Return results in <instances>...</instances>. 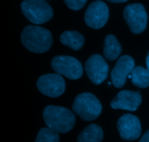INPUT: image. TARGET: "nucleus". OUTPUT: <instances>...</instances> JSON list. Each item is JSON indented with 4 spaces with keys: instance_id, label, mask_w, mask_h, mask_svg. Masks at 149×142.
<instances>
[{
    "instance_id": "nucleus-1",
    "label": "nucleus",
    "mask_w": 149,
    "mask_h": 142,
    "mask_svg": "<svg viewBox=\"0 0 149 142\" xmlns=\"http://www.w3.org/2000/svg\"><path fill=\"white\" fill-rule=\"evenodd\" d=\"M43 118L47 128L58 134H65L74 126L76 118L67 108L49 105L43 111Z\"/></svg>"
},
{
    "instance_id": "nucleus-2",
    "label": "nucleus",
    "mask_w": 149,
    "mask_h": 142,
    "mask_svg": "<svg viewBox=\"0 0 149 142\" xmlns=\"http://www.w3.org/2000/svg\"><path fill=\"white\" fill-rule=\"evenodd\" d=\"M21 42L29 51L44 53L49 50L52 44V36L48 29L38 26H26L21 33Z\"/></svg>"
},
{
    "instance_id": "nucleus-3",
    "label": "nucleus",
    "mask_w": 149,
    "mask_h": 142,
    "mask_svg": "<svg viewBox=\"0 0 149 142\" xmlns=\"http://www.w3.org/2000/svg\"><path fill=\"white\" fill-rule=\"evenodd\" d=\"M72 109L76 115L85 121L97 119L102 111V105L95 95L82 93L74 99Z\"/></svg>"
},
{
    "instance_id": "nucleus-4",
    "label": "nucleus",
    "mask_w": 149,
    "mask_h": 142,
    "mask_svg": "<svg viewBox=\"0 0 149 142\" xmlns=\"http://www.w3.org/2000/svg\"><path fill=\"white\" fill-rule=\"evenodd\" d=\"M20 7L25 17L34 24L46 23L53 16L52 8L45 1L24 0Z\"/></svg>"
},
{
    "instance_id": "nucleus-5",
    "label": "nucleus",
    "mask_w": 149,
    "mask_h": 142,
    "mask_svg": "<svg viewBox=\"0 0 149 142\" xmlns=\"http://www.w3.org/2000/svg\"><path fill=\"white\" fill-rule=\"evenodd\" d=\"M52 69L70 80H78L83 74L81 64L77 58L68 55H58L51 62Z\"/></svg>"
},
{
    "instance_id": "nucleus-6",
    "label": "nucleus",
    "mask_w": 149,
    "mask_h": 142,
    "mask_svg": "<svg viewBox=\"0 0 149 142\" xmlns=\"http://www.w3.org/2000/svg\"><path fill=\"white\" fill-rule=\"evenodd\" d=\"M123 15L132 33L139 34L146 29L148 15L142 4H128L124 10Z\"/></svg>"
},
{
    "instance_id": "nucleus-7",
    "label": "nucleus",
    "mask_w": 149,
    "mask_h": 142,
    "mask_svg": "<svg viewBox=\"0 0 149 142\" xmlns=\"http://www.w3.org/2000/svg\"><path fill=\"white\" fill-rule=\"evenodd\" d=\"M37 88L41 93L50 98L61 96L65 91V80L61 74H47L42 75L36 82Z\"/></svg>"
},
{
    "instance_id": "nucleus-8",
    "label": "nucleus",
    "mask_w": 149,
    "mask_h": 142,
    "mask_svg": "<svg viewBox=\"0 0 149 142\" xmlns=\"http://www.w3.org/2000/svg\"><path fill=\"white\" fill-rule=\"evenodd\" d=\"M109 10L107 4L103 1L97 0L89 5L84 14V21L89 26L94 29L103 27L108 21Z\"/></svg>"
},
{
    "instance_id": "nucleus-9",
    "label": "nucleus",
    "mask_w": 149,
    "mask_h": 142,
    "mask_svg": "<svg viewBox=\"0 0 149 142\" xmlns=\"http://www.w3.org/2000/svg\"><path fill=\"white\" fill-rule=\"evenodd\" d=\"M84 68L87 77L93 84H101L107 78L109 65L103 57L99 54L91 55L85 62Z\"/></svg>"
},
{
    "instance_id": "nucleus-10",
    "label": "nucleus",
    "mask_w": 149,
    "mask_h": 142,
    "mask_svg": "<svg viewBox=\"0 0 149 142\" xmlns=\"http://www.w3.org/2000/svg\"><path fill=\"white\" fill-rule=\"evenodd\" d=\"M117 129L121 138L127 141H134L141 134V122L138 117L125 114L118 120Z\"/></svg>"
},
{
    "instance_id": "nucleus-11",
    "label": "nucleus",
    "mask_w": 149,
    "mask_h": 142,
    "mask_svg": "<svg viewBox=\"0 0 149 142\" xmlns=\"http://www.w3.org/2000/svg\"><path fill=\"white\" fill-rule=\"evenodd\" d=\"M134 66L135 61L132 57L128 55L120 57L111 72V79L113 86L117 88L123 87L127 77L134 69Z\"/></svg>"
},
{
    "instance_id": "nucleus-12",
    "label": "nucleus",
    "mask_w": 149,
    "mask_h": 142,
    "mask_svg": "<svg viewBox=\"0 0 149 142\" xmlns=\"http://www.w3.org/2000/svg\"><path fill=\"white\" fill-rule=\"evenodd\" d=\"M142 102V96L140 92H133L130 90L120 91L111 102V106L113 109L136 111Z\"/></svg>"
},
{
    "instance_id": "nucleus-13",
    "label": "nucleus",
    "mask_w": 149,
    "mask_h": 142,
    "mask_svg": "<svg viewBox=\"0 0 149 142\" xmlns=\"http://www.w3.org/2000/svg\"><path fill=\"white\" fill-rule=\"evenodd\" d=\"M122 52V46L116 36L113 34L106 36L103 45V55L109 61L116 60Z\"/></svg>"
},
{
    "instance_id": "nucleus-14",
    "label": "nucleus",
    "mask_w": 149,
    "mask_h": 142,
    "mask_svg": "<svg viewBox=\"0 0 149 142\" xmlns=\"http://www.w3.org/2000/svg\"><path fill=\"white\" fill-rule=\"evenodd\" d=\"M60 41L63 45L74 50L81 49L84 43V37L81 34L76 31H66L62 33Z\"/></svg>"
},
{
    "instance_id": "nucleus-15",
    "label": "nucleus",
    "mask_w": 149,
    "mask_h": 142,
    "mask_svg": "<svg viewBox=\"0 0 149 142\" xmlns=\"http://www.w3.org/2000/svg\"><path fill=\"white\" fill-rule=\"evenodd\" d=\"M103 138L102 128L97 124H90L80 133L77 142H101Z\"/></svg>"
},
{
    "instance_id": "nucleus-16",
    "label": "nucleus",
    "mask_w": 149,
    "mask_h": 142,
    "mask_svg": "<svg viewBox=\"0 0 149 142\" xmlns=\"http://www.w3.org/2000/svg\"><path fill=\"white\" fill-rule=\"evenodd\" d=\"M132 83L136 87L146 88L149 86V70L137 66L132 71Z\"/></svg>"
},
{
    "instance_id": "nucleus-17",
    "label": "nucleus",
    "mask_w": 149,
    "mask_h": 142,
    "mask_svg": "<svg viewBox=\"0 0 149 142\" xmlns=\"http://www.w3.org/2000/svg\"><path fill=\"white\" fill-rule=\"evenodd\" d=\"M60 137L58 133L49 128H42L39 130L35 142H59Z\"/></svg>"
},
{
    "instance_id": "nucleus-18",
    "label": "nucleus",
    "mask_w": 149,
    "mask_h": 142,
    "mask_svg": "<svg viewBox=\"0 0 149 142\" xmlns=\"http://www.w3.org/2000/svg\"><path fill=\"white\" fill-rule=\"evenodd\" d=\"M87 0H64L68 8L72 10H79L82 8Z\"/></svg>"
},
{
    "instance_id": "nucleus-19",
    "label": "nucleus",
    "mask_w": 149,
    "mask_h": 142,
    "mask_svg": "<svg viewBox=\"0 0 149 142\" xmlns=\"http://www.w3.org/2000/svg\"><path fill=\"white\" fill-rule=\"evenodd\" d=\"M139 142H149V130L146 131Z\"/></svg>"
},
{
    "instance_id": "nucleus-20",
    "label": "nucleus",
    "mask_w": 149,
    "mask_h": 142,
    "mask_svg": "<svg viewBox=\"0 0 149 142\" xmlns=\"http://www.w3.org/2000/svg\"><path fill=\"white\" fill-rule=\"evenodd\" d=\"M107 1H110L112 3H122L125 2V1H128V0H107Z\"/></svg>"
},
{
    "instance_id": "nucleus-21",
    "label": "nucleus",
    "mask_w": 149,
    "mask_h": 142,
    "mask_svg": "<svg viewBox=\"0 0 149 142\" xmlns=\"http://www.w3.org/2000/svg\"><path fill=\"white\" fill-rule=\"evenodd\" d=\"M146 66H147V68H148V70H149V52L148 55L146 57Z\"/></svg>"
},
{
    "instance_id": "nucleus-22",
    "label": "nucleus",
    "mask_w": 149,
    "mask_h": 142,
    "mask_svg": "<svg viewBox=\"0 0 149 142\" xmlns=\"http://www.w3.org/2000/svg\"><path fill=\"white\" fill-rule=\"evenodd\" d=\"M39 1H45V0H39Z\"/></svg>"
}]
</instances>
